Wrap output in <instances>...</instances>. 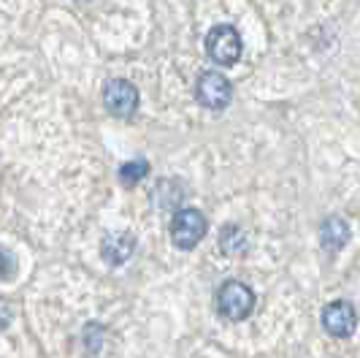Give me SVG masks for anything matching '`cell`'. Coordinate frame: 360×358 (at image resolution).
<instances>
[{
  "mask_svg": "<svg viewBox=\"0 0 360 358\" xmlns=\"http://www.w3.org/2000/svg\"><path fill=\"white\" fill-rule=\"evenodd\" d=\"M347 239H349V226H347L344 217L330 215L323 226H320V242H323L325 250H330V252L342 250L344 245H347Z\"/></svg>",
  "mask_w": 360,
  "mask_h": 358,
  "instance_id": "obj_8",
  "label": "cell"
},
{
  "mask_svg": "<svg viewBox=\"0 0 360 358\" xmlns=\"http://www.w3.org/2000/svg\"><path fill=\"white\" fill-rule=\"evenodd\" d=\"M217 309L228 321H244V318H250L255 309L252 288L238 283V280H228L225 285L217 290Z\"/></svg>",
  "mask_w": 360,
  "mask_h": 358,
  "instance_id": "obj_2",
  "label": "cell"
},
{
  "mask_svg": "<svg viewBox=\"0 0 360 358\" xmlns=\"http://www.w3.org/2000/svg\"><path fill=\"white\" fill-rule=\"evenodd\" d=\"M103 104L114 117H133L139 109V90L127 79H111L103 87Z\"/></svg>",
  "mask_w": 360,
  "mask_h": 358,
  "instance_id": "obj_5",
  "label": "cell"
},
{
  "mask_svg": "<svg viewBox=\"0 0 360 358\" xmlns=\"http://www.w3.org/2000/svg\"><path fill=\"white\" fill-rule=\"evenodd\" d=\"M219 247H222V252L225 255H238V252L247 250V236H244V231H241V226H225L222 228V236H219Z\"/></svg>",
  "mask_w": 360,
  "mask_h": 358,
  "instance_id": "obj_10",
  "label": "cell"
},
{
  "mask_svg": "<svg viewBox=\"0 0 360 358\" xmlns=\"http://www.w3.org/2000/svg\"><path fill=\"white\" fill-rule=\"evenodd\" d=\"M101 337H103V328H101L98 323H90V326L84 328V342H87V347H90L92 353L101 347Z\"/></svg>",
  "mask_w": 360,
  "mask_h": 358,
  "instance_id": "obj_12",
  "label": "cell"
},
{
  "mask_svg": "<svg viewBox=\"0 0 360 358\" xmlns=\"http://www.w3.org/2000/svg\"><path fill=\"white\" fill-rule=\"evenodd\" d=\"M146 171H149V163L146 161H130L120 168V182L127 185V187H133V185H139L146 177Z\"/></svg>",
  "mask_w": 360,
  "mask_h": 358,
  "instance_id": "obj_11",
  "label": "cell"
},
{
  "mask_svg": "<svg viewBox=\"0 0 360 358\" xmlns=\"http://www.w3.org/2000/svg\"><path fill=\"white\" fill-rule=\"evenodd\" d=\"M133 252H136V236L133 233H108L103 236V242H101V255H103V261L111 264V266H122L127 264L130 258H133Z\"/></svg>",
  "mask_w": 360,
  "mask_h": 358,
  "instance_id": "obj_7",
  "label": "cell"
},
{
  "mask_svg": "<svg viewBox=\"0 0 360 358\" xmlns=\"http://www.w3.org/2000/svg\"><path fill=\"white\" fill-rule=\"evenodd\" d=\"M231 79L219 71H203L198 76V85H195V98L200 101V106L212 109V111H222V109L231 104Z\"/></svg>",
  "mask_w": 360,
  "mask_h": 358,
  "instance_id": "obj_4",
  "label": "cell"
},
{
  "mask_svg": "<svg viewBox=\"0 0 360 358\" xmlns=\"http://www.w3.org/2000/svg\"><path fill=\"white\" fill-rule=\"evenodd\" d=\"M323 326L333 337H349L358 326V312L349 302H330L323 309Z\"/></svg>",
  "mask_w": 360,
  "mask_h": 358,
  "instance_id": "obj_6",
  "label": "cell"
},
{
  "mask_svg": "<svg viewBox=\"0 0 360 358\" xmlns=\"http://www.w3.org/2000/svg\"><path fill=\"white\" fill-rule=\"evenodd\" d=\"M206 228H209V223H206V217L200 215L198 209H179L171 217L168 233H171V242L179 250H193L206 236Z\"/></svg>",
  "mask_w": 360,
  "mask_h": 358,
  "instance_id": "obj_3",
  "label": "cell"
},
{
  "mask_svg": "<svg viewBox=\"0 0 360 358\" xmlns=\"http://www.w3.org/2000/svg\"><path fill=\"white\" fill-rule=\"evenodd\" d=\"M181 185L176 179H162L158 182V187H155V201H158V206L160 209H174V212H179L176 206H179L181 201Z\"/></svg>",
  "mask_w": 360,
  "mask_h": 358,
  "instance_id": "obj_9",
  "label": "cell"
},
{
  "mask_svg": "<svg viewBox=\"0 0 360 358\" xmlns=\"http://www.w3.org/2000/svg\"><path fill=\"white\" fill-rule=\"evenodd\" d=\"M241 52H244V44H241V36L238 30L231 27V25H217L209 30L206 36V54L214 60L217 66L222 68H231L241 60Z\"/></svg>",
  "mask_w": 360,
  "mask_h": 358,
  "instance_id": "obj_1",
  "label": "cell"
}]
</instances>
